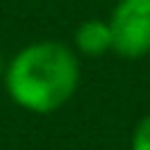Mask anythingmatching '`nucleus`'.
<instances>
[{
  "instance_id": "f257e3e1",
  "label": "nucleus",
  "mask_w": 150,
  "mask_h": 150,
  "mask_svg": "<svg viewBox=\"0 0 150 150\" xmlns=\"http://www.w3.org/2000/svg\"><path fill=\"white\" fill-rule=\"evenodd\" d=\"M3 83L8 97L31 114H50L70 103L81 83L78 53L64 42L42 39L6 61Z\"/></svg>"
},
{
  "instance_id": "7ed1b4c3",
  "label": "nucleus",
  "mask_w": 150,
  "mask_h": 150,
  "mask_svg": "<svg viewBox=\"0 0 150 150\" xmlns=\"http://www.w3.org/2000/svg\"><path fill=\"white\" fill-rule=\"evenodd\" d=\"M75 53L78 56H89V59H97V56L108 53L111 50V31H108V22L106 20H86L75 28Z\"/></svg>"
},
{
  "instance_id": "f03ea898",
  "label": "nucleus",
  "mask_w": 150,
  "mask_h": 150,
  "mask_svg": "<svg viewBox=\"0 0 150 150\" xmlns=\"http://www.w3.org/2000/svg\"><path fill=\"white\" fill-rule=\"evenodd\" d=\"M106 22L117 56L145 59L150 53V0H120Z\"/></svg>"
},
{
  "instance_id": "39448f33",
  "label": "nucleus",
  "mask_w": 150,
  "mask_h": 150,
  "mask_svg": "<svg viewBox=\"0 0 150 150\" xmlns=\"http://www.w3.org/2000/svg\"><path fill=\"white\" fill-rule=\"evenodd\" d=\"M3 70H6V61H3V53H0V78H3Z\"/></svg>"
},
{
  "instance_id": "20e7f679",
  "label": "nucleus",
  "mask_w": 150,
  "mask_h": 150,
  "mask_svg": "<svg viewBox=\"0 0 150 150\" xmlns=\"http://www.w3.org/2000/svg\"><path fill=\"white\" fill-rule=\"evenodd\" d=\"M131 150H150V114L136 122L131 134Z\"/></svg>"
}]
</instances>
